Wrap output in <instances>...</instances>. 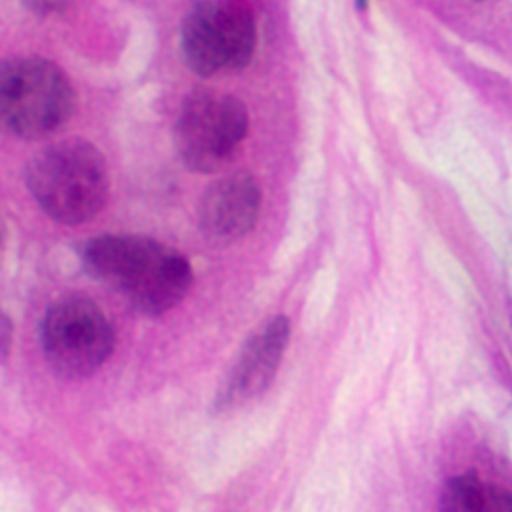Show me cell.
<instances>
[{
    "mask_svg": "<svg viewBox=\"0 0 512 512\" xmlns=\"http://www.w3.org/2000/svg\"><path fill=\"white\" fill-rule=\"evenodd\" d=\"M77 253L91 279L145 316L176 308L193 283L187 257L151 237L104 234L80 243Z\"/></svg>",
    "mask_w": 512,
    "mask_h": 512,
    "instance_id": "1",
    "label": "cell"
},
{
    "mask_svg": "<svg viewBox=\"0 0 512 512\" xmlns=\"http://www.w3.org/2000/svg\"><path fill=\"white\" fill-rule=\"evenodd\" d=\"M28 191L40 210L65 227H79L102 211L110 196L107 159L80 137L37 151L25 168Z\"/></svg>",
    "mask_w": 512,
    "mask_h": 512,
    "instance_id": "2",
    "label": "cell"
},
{
    "mask_svg": "<svg viewBox=\"0 0 512 512\" xmlns=\"http://www.w3.org/2000/svg\"><path fill=\"white\" fill-rule=\"evenodd\" d=\"M76 93L59 65L39 56L13 57L0 68V113L20 139L59 133L73 117Z\"/></svg>",
    "mask_w": 512,
    "mask_h": 512,
    "instance_id": "3",
    "label": "cell"
},
{
    "mask_svg": "<svg viewBox=\"0 0 512 512\" xmlns=\"http://www.w3.org/2000/svg\"><path fill=\"white\" fill-rule=\"evenodd\" d=\"M248 128L250 116L242 100L223 91H194L177 113L174 147L193 173H219L239 156Z\"/></svg>",
    "mask_w": 512,
    "mask_h": 512,
    "instance_id": "4",
    "label": "cell"
},
{
    "mask_svg": "<svg viewBox=\"0 0 512 512\" xmlns=\"http://www.w3.org/2000/svg\"><path fill=\"white\" fill-rule=\"evenodd\" d=\"M45 362L59 379L93 376L110 359L116 345L113 325L99 305L84 296L54 300L39 328Z\"/></svg>",
    "mask_w": 512,
    "mask_h": 512,
    "instance_id": "5",
    "label": "cell"
},
{
    "mask_svg": "<svg viewBox=\"0 0 512 512\" xmlns=\"http://www.w3.org/2000/svg\"><path fill=\"white\" fill-rule=\"evenodd\" d=\"M256 16L250 0H200L180 30V50L202 77L247 67L256 50Z\"/></svg>",
    "mask_w": 512,
    "mask_h": 512,
    "instance_id": "6",
    "label": "cell"
},
{
    "mask_svg": "<svg viewBox=\"0 0 512 512\" xmlns=\"http://www.w3.org/2000/svg\"><path fill=\"white\" fill-rule=\"evenodd\" d=\"M262 188L256 176L236 171L214 180L197 208L200 233L216 247H230L256 228Z\"/></svg>",
    "mask_w": 512,
    "mask_h": 512,
    "instance_id": "7",
    "label": "cell"
},
{
    "mask_svg": "<svg viewBox=\"0 0 512 512\" xmlns=\"http://www.w3.org/2000/svg\"><path fill=\"white\" fill-rule=\"evenodd\" d=\"M291 337V323L274 316L248 339L217 393L214 409L228 411L257 399L270 388Z\"/></svg>",
    "mask_w": 512,
    "mask_h": 512,
    "instance_id": "8",
    "label": "cell"
},
{
    "mask_svg": "<svg viewBox=\"0 0 512 512\" xmlns=\"http://www.w3.org/2000/svg\"><path fill=\"white\" fill-rule=\"evenodd\" d=\"M443 509L457 512H512V493L483 485L476 471L454 477L446 485Z\"/></svg>",
    "mask_w": 512,
    "mask_h": 512,
    "instance_id": "9",
    "label": "cell"
},
{
    "mask_svg": "<svg viewBox=\"0 0 512 512\" xmlns=\"http://www.w3.org/2000/svg\"><path fill=\"white\" fill-rule=\"evenodd\" d=\"M22 2L28 10L39 16L62 13L73 4V0H22Z\"/></svg>",
    "mask_w": 512,
    "mask_h": 512,
    "instance_id": "10",
    "label": "cell"
},
{
    "mask_svg": "<svg viewBox=\"0 0 512 512\" xmlns=\"http://www.w3.org/2000/svg\"><path fill=\"white\" fill-rule=\"evenodd\" d=\"M11 337H13V326L10 319L2 316V359H7L8 351L11 348Z\"/></svg>",
    "mask_w": 512,
    "mask_h": 512,
    "instance_id": "11",
    "label": "cell"
},
{
    "mask_svg": "<svg viewBox=\"0 0 512 512\" xmlns=\"http://www.w3.org/2000/svg\"><path fill=\"white\" fill-rule=\"evenodd\" d=\"M366 4H368V0H357V5H359L360 8H365Z\"/></svg>",
    "mask_w": 512,
    "mask_h": 512,
    "instance_id": "12",
    "label": "cell"
}]
</instances>
